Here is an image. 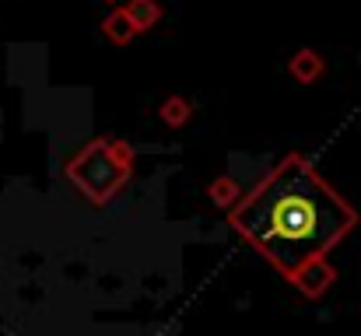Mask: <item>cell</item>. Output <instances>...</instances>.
Listing matches in <instances>:
<instances>
[{"instance_id":"cell-6","label":"cell","mask_w":361,"mask_h":336,"mask_svg":"<svg viewBox=\"0 0 361 336\" xmlns=\"http://www.w3.org/2000/svg\"><path fill=\"white\" fill-rule=\"evenodd\" d=\"M102 35H106L113 46H126V42H133L137 28H133V21H130L126 7H113V11L106 14V21H102Z\"/></svg>"},{"instance_id":"cell-2","label":"cell","mask_w":361,"mask_h":336,"mask_svg":"<svg viewBox=\"0 0 361 336\" xmlns=\"http://www.w3.org/2000/svg\"><path fill=\"white\" fill-rule=\"evenodd\" d=\"M133 168H137V151L120 137L102 133V137L88 140L78 154L67 158L63 175L92 207H106L133 179Z\"/></svg>"},{"instance_id":"cell-1","label":"cell","mask_w":361,"mask_h":336,"mask_svg":"<svg viewBox=\"0 0 361 336\" xmlns=\"http://www.w3.org/2000/svg\"><path fill=\"white\" fill-rule=\"evenodd\" d=\"M228 224L295 291L319 301L337 280L330 252L355 231L358 211L302 151H288L242 193Z\"/></svg>"},{"instance_id":"cell-8","label":"cell","mask_w":361,"mask_h":336,"mask_svg":"<svg viewBox=\"0 0 361 336\" xmlns=\"http://www.w3.org/2000/svg\"><path fill=\"white\" fill-rule=\"evenodd\" d=\"M106 4H113V7H120V0H106Z\"/></svg>"},{"instance_id":"cell-4","label":"cell","mask_w":361,"mask_h":336,"mask_svg":"<svg viewBox=\"0 0 361 336\" xmlns=\"http://www.w3.org/2000/svg\"><path fill=\"white\" fill-rule=\"evenodd\" d=\"M123 7H126V14H130V21H133L137 35L151 32V28H154V25L161 21V14H165L161 0H126Z\"/></svg>"},{"instance_id":"cell-5","label":"cell","mask_w":361,"mask_h":336,"mask_svg":"<svg viewBox=\"0 0 361 336\" xmlns=\"http://www.w3.org/2000/svg\"><path fill=\"white\" fill-rule=\"evenodd\" d=\"M193 112H197V106H193L186 95H169V99L158 106V119H161L169 130H183V126H190Z\"/></svg>"},{"instance_id":"cell-3","label":"cell","mask_w":361,"mask_h":336,"mask_svg":"<svg viewBox=\"0 0 361 336\" xmlns=\"http://www.w3.org/2000/svg\"><path fill=\"white\" fill-rule=\"evenodd\" d=\"M288 74L298 81V85H316L323 74H326V60H323V53L319 49H298V53H291V60H288Z\"/></svg>"},{"instance_id":"cell-7","label":"cell","mask_w":361,"mask_h":336,"mask_svg":"<svg viewBox=\"0 0 361 336\" xmlns=\"http://www.w3.org/2000/svg\"><path fill=\"white\" fill-rule=\"evenodd\" d=\"M242 193H245V189L239 186V179H235V175H218V179L207 186L211 204H214V207H221V211H232V207L242 200Z\"/></svg>"}]
</instances>
